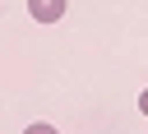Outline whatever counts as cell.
<instances>
[{
  "label": "cell",
  "mask_w": 148,
  "mask_h": 134,
  "mask_svg": "<svg viewBox=\"0 0 148 134\" xmlns=\"http://www.w3.org/2000/svg\"><path fill=\"white\" fill-rule=\"evenodd\" d=\"M23 134H56V125H46V120H37V125H28Z\"/></svg>",
  "instance_id": "cell-2"
},
{
  "label": "cell",
  "mask_w": 148,
  "mask_h": 134,
  "mask_svg": "<svg viewBox=\"0 0 148 134\" xmlns=\"http://www.w3.org/2000/svg\"><path fill=\"white\" fill-rule=\"evenodd\" d=\"M28 14H32L37 23H56V18L65 14V0H28Z\"/></svg>",
  "instance_id": "cell-1"
},
{
  "label": "cell",
  "mask_w": 148,
  "mask_h": 134,
  "mask_svg": "<svg viewBox=\"0 0 148 134\" xmlns=\"http://www.w3.org/2000/svg\"><path fill=\"white\" fill-rule=\"evenodd\" d=\"M139 111H143V116H148V88H143V92H139Z\"/></svg>",
  "instance_id": "cell-3"
}]
</instances>
